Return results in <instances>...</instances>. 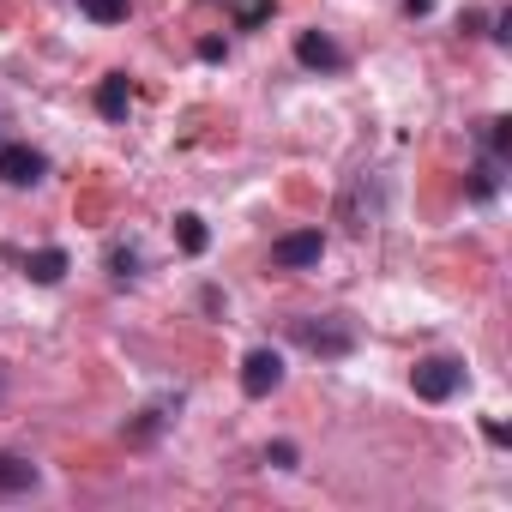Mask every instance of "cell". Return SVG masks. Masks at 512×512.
I'll list each match as a JSON object with an SVG mask.
<instances>
[{
  "mask_svg": "<svg viewBox=\"0 0 512 512\" xmlns=\"http://www.w3.org/2000/svg\"><path fill=\"white\" fill-rule=\"evenodd\" d=\"M410 386H416V398L446 404V398L464 386V362H452V356H422V362L410 368Z\"/></svg>",
  "mask_w": 512,
  "mask_h": 512,
  "instance_id": "6da1fadb",
  "label": "cell"
},
{
  "mask_svg": "<svg viewBox=\"0 0 512 512\" xmlns=\"http://www.w3.org/2000/svg\"><path fill=\"white\" fill-rule=\"evenodd\" d=\"M296 344L302 350H314V356H350L356 350V332L350 326H332V320H296Z\"/></svg>",
  "mask_w": 512,
  "mask_h": 512,
  "instance_id": "7a4b0ae2",
  "label": "cell"
},
{
  "mask_svg": "<svg viewBox=\"0 0 512 512\" xmlns=\"http://www.w3.org/2000/svg\"><path fill=\"white\" fill-rule=\"evenodd\" d=\"M320 253H326V235H320V229H296V235H278V241H272V260L290 266V272L320 266Z\"/></svg>",
  "mask_w": 512,
  "mask_h": 512,
  "instance_id": "3957f363",
  "label": "cell"
},
{
  "mask_svg": "<svg viewBox=\"0 0 512 512\" xmlns=\"http://www.w3.org/2000/svg\"><path fill=\"white\" fill-rule=\"evenodd\" d=\"M284 386V356L278 350H253L247 362H241V392L247 398H266V392H278Z\"/></svg>",
  "mask_w": 512,
  "mask_h": 512,
  "instance_id": "277c9868",
  "label": "cell"
},
{
  "mask_svg": "<svg viewBox=\"0 0 512 512\" xmlns=\"http://www.w3.org/2000/svg\"><path fill=\"white\" fill-rule=\"evenodd\" d=\"M43 169H49L43 151H31V145H0V181H7V187H31V181H43Z\"/></svg>",
  "mask_w": 512,
  "mask_h": 512,
  "instance_id": "5b68a950",
  "label": "cell"
},
{
  "mask_svg": "<svg viewBox=\"0 0 512 512\" xmlns=\"http://www.w3.org/2000/svg\"><path fill=\"white\" fill-rule=\"evenodd\" d=\"M296 61L314 67V73H338V67H344V49H338L326 31H302V37H296Z\"/></svg>",
  "mask_w": 512,
  "mask_h": 512,
  "instance_id": "8992f818",
  "label": "cell"
},
{
  "mask_svg": "<svg viewBox=\"0 0 512 512\" xmlns=\"http://www.w3.org/2000/svg\"><path fill=\"white\" fill-rule=\"evenodd\" d=\"M25 278H31V284H61V278H67V253H61V247L25 253Z\"/></svg>",
  "mask_w": 512,
  "mask_h": 512,
  "instance_id": "52a82bcc",
  "label": "cell"
},
{
  "mask_svg": "<svg viewBox=\"0 0 512 512\" xmlns=\"http://www.w3.org/2000/svg\"><path fill=\"white\" fill-rule=\"evenodd\" d=\"M97 109H103V121H127V109H133V85H127L121 73H109V79L97 85Z\"/></svg>",
  "mask_w": 512,
  "mask_h": 512,
  "instance_id": "ba28073f",
  "label": "cell"
},
{
  "mask_svg": "<svg viewBox=\"0 0 512 512\" xmlns=\"http://www.w3.org/2000/svg\"><path fill=\"white\" fill-rule=\"evenodd\" d=\"M31 488H37V464L7 452V458H0V494H31Z\"/></svg>",
  "mask_w": 512,
  "mask_h": 512,
  "instance_id": "9c48e42d",
  "label": "cell"
},
{
  "mask_svg": "<svg viewBox=\"0 0 512 512\" xmlns=\"http://www.w3.org/2000/svg\"><path fill=\"white\" fill-rule=\"evenodd\" d=\"M494 187H500V163H494V157H482V163L470 169V199H476V205H488V199H494Z\"/></svg>",
  "mask_w": 512,
  "mask_h": 512,
  "instance_id": "30bf717a",
  "label": "cell"
},
{
  "mask_svg": "<svg viewBox=\"0 0 512 512\" xmlns=\"http://www.w3.org/2000/svg\"><path fill=\"white\" fill-rule=\"evenodd\" d=\"M482 145H488L494 163H506L512 157V121H482Z\"/></svg>",
  "mask_w": 512,
  "mask_h": 512,
  "instance_id": "8fae6325",
  "label": "cell"
},
{
  "mask_svg": "<svg viewBox=\"0 0 512 512\" xmlns=\"http://www.w3.org/2000/svg\"><path fill=\"white\" fill-rule=\"evenodd\" d=\"M175 241H181V253H205V223L187 211V217H175Z\"/></svg>",
  "mask_w": 512,
  "mask_h": 512,
  "instance_id": "7c38bea8",
  "label": "cell"
},
{
  "mask_svg": "<svg viewBox=\"0 0 512 512\" xmlns=\"http://www.w3.org/2000/svg\"><path fill=\"white\" fill-rule=\"evenodd\" d=\"M127 7H133V0H85V13H91L97 25H121V19H127Z\"/></svg>",
  "mask_w": 512,
  "mask_h": 512,
  "instance_id": "4fadbf2b",
  "label": "cell"
},
{
  "mask_svg": "<svg viewBox=\"0 0 512 512\" xmlns=\"http://www.w3.org/2000/svg\"><path fill=\"white\" fill-rule=\"evenodd\" d=\"M157 428H163V410H145V416H139V422L127 428V440H133V446H145V440H151Z\"/></svg>",
  "mask_w": 512,
  "mask_h": 512,
  "instance_id": "5bb4252c",
  "label": "cell"
},
{
  "mask_svg": "<svg viewBox=\"0 0 512 512\" xmlns=\"http://www.w3.org/2000/svg\"><path fill=\"white\" fill-rule=\"evenodd\" d=\"M266 464H278V470H296V446H290V440L266 446Z\"/></svg>",
  "mask_w": 512,
  "mask_h": 512,
  "instance_id": "9a60e30c",
  "label": "cell"
}]
</instances>
